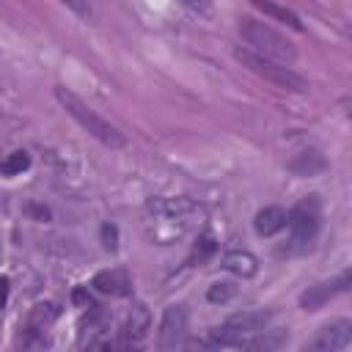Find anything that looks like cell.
<instances>
[{"mask_svg": "<svg viewBox=\"0 0 352 352\" xmlns=\"http://www.w3.org/2000/svg\"><path fill=\"white\" fill-rule=\"evenodd\" d=\"M286 341H289L286 330H258L245 338L242 349H264L267 352V349H280Z\"/></svg>", "mask_w": 352, "mask_h": 352, "instance_id": "cell-15", "label": "cell"}, {"mask_svg": "<svg viewBox=\"0 0 352 352\" xmlns=\"http://www.w3.org/2000/svg\"><path fill=\"white\" fill-rule=\"evenodd\" d=\"M0 173H3V170H0Z\"/></svg>", "mask_w": 352, "mask_h": 352, "instance_id": "cell-26", "label": "cell"}, {"mask_svg": "<svg viewBox=\"0 0 352 352\" xmlns=\"http://www.w3.org/2000/svg\"><path fill=\"white\" fill-rule=\"evenodd\" d=\"M94 289L102 292V294H110V297H126L132 292V280L124 270H102L96 272L94 278Z\"/></svg>", "mask_w": 352, "mask_h": 352, "instance_id": "cell-10", "label": "cell"}, {"mask_svg": "<svg viewBox=\"0 0 352 352\" xmlns=\"http://www.w3.org/2000/svg\"><path fill=\"white\" fill-rule=\"evenodd\" d=\"M146 212L154 223V236L162 245H168L173 236H182L204 217V209L190 198H154L148 201Z\"/></svg>", "mask_w": 352, "mask_h": 352, "instance_id": "cell-1", "label": "cell"}, {"mask_svg": "<svg viewBox=\"0 0 352 352\" xmlns=\"http://www.w3.org/2000/svg\"><path fill=\"white\" fill-rule=\"evenodd\" d=\"M55 99L60 102V107L88 132V135H94L102 146H107V148H124L126 146V138L110 124V121H104L85 99H80L74 91H69V88H63V85H58L55 88Z\"/></svg>", "mask_w": 352, "mask_h": 352, "instance_id": "cell-2", "label": "cell"}, {"mask_svg": "<svg viewBox=\"0 0 352 352\" xmlns=\"http://www.w3.org/2000/svg\"><path fill=\"white\" fill-rule=\"evenodd\" d=\"M28 212H30V214H38L41 220L50 217V209H47V206H28Z\"/></svg>", "mask_w": 352, "mask_h": 352, "instance_id": "cell-25", "label": "cell"}, {"mask_svg": "<svg viewBox=\"0 0 352 352\" xmlns=\"http://www.w3.org/2000/svg\"><path fill=\"white\" fill-rule=\"evenodd\" d=\"M319 226H322V209L316 195L302 198L292 212H286V228L292 231V242L297 248H308L319 234Z\"/></svg>", "mask_w": 352, "mask_h": 352, "instance_id": "cell-5", "label": "cell"}, {"mask_svg": "<svg viewBox=\"0 0 352 352\" xmlns=\"http://www.w3.org/2000/svg\"><path fill=\"white\" fill-rule=\"evenodd\" d=\"M102 239H104V248L107 250H116L118 248V228L110 226V223H104L102 226Z\"/></svg>", "mask_w": 352, "mask_h": 352, "instance_id": "cell-22", "label": "cell"}, {"mask_svg": "<svg viewBox=\"0 0 352 352\" xmlns=\"http://www.w3.org/2000/svg\"><path fill=\"white\" fill-rule=\"evenodd\" d=\"M289 170L297 176H319L322 170H327V160L319 151H300L289 162Z\"/></svg>", "mask_w": 352, "mask_h": 352, "instance_id": "cell-14", "label": "cell"}, {"mask_svg": "<svg viewBox=\"0 0 352 352\" xmlns=\"http://www.w3.org/2000/svg\"><path fill=\"white\" fill-rule=\"evenodd\" d=\"M220 267L228 270V272H234V275H239V278H250V275H256L258 261L248 250H228V253H223Z\"/></svg>", "mask_w": 352, "mask_h": 352, "instance_id": "cell-12", "label": "cell"}, {"mask_svg": "<svg viewBox=\"0 0 352 352\" xmlns=\"http://www.w3.org/2000/svg\"><path fill=\"white\" fill-rule=\"evenodd\" d=\"M234 294H236V286H234V283H228V280H217V283H212V286H209L206 300L217 305V302H228Z\"/></svg>", "mask_w": 352, "mask_h": 352, "instance_id": "cell-19", "label": "cell"}, {"mask_svg": "<svg viewBox=\"0 0 352 352\" xmlns=\"http://www.w3.org/2000/svg\"><path fill=\"white\" fill-rule=\"evenodd\" d=\"M253 228H256L258 236H272V234L283 231L286 228V209H280V206L258 209L256 217H253Z\"/></svg>", "mask_w": 352, "mask_h": 352, "instance_id": "cell-11", "label": "cell"}, {"mask_svg": "<svg viewBox=\"0 0 352 352\" xmlns=\"http://www.w3.org/2000/svg\"><path fill=\"white\" fill-rule=\"evenodd\" d=\"M184 336H187V311L182 305H168L160 322L157 344L162 349H176L184 344Z\"/></svg>", "mask_w": 352, "mask_h": 352, "instance_id": "cell-7", "label": "cell"}, {"mask_svg": "<svg viewBox=\"0 0 352 352\" xmlns=\"http://www.w3.org/2000/svg\"><path fill=\"white\" fill-rule=\"evenodd\" d=\"M214 250H217V245H214V236H209V234H204V236H198L195 239V245H192V253H190V264H204L206 258H212L214 256Z\"/></svg>", "mask_w": 352, "mask_h": 352, "instance_id": "cell-17", "label": "cell"}, {"mask_svg": "<svg viewBox=\"0 0 352 352\" xmlns=\"http://www.w3.org/2000/svg\"><path fill=\"white\" fill-rule=\"evenodd\" d=\"M184 8H190L192 14H201V16H209L212 14V0H179Z\"/></svg>", "mask_w": 352, "mask_h": 352, "instance_id": "cell-20", "label": "cell"}, {"mask_svg": "<svg viewBox=\"0 0 352 352\" xmlns=\"http://www.w3.org/2000/svg\"><path fill=\"white\" fill-rule=\"evenodd\" d=\"M234 58L242 63V66H248L250 72H256L258 77H264V80H270L272 85H278V88H283V91H305L308 85H305V80L292 69V66H286V63H280V60H275V58H267V55H258V52H253V50H248V47H236L234 50Z\"/></svg>", "mask_w": 352, "mask_h": 352, "instance_id": "cell-4", "label": "cell"}, {"mask_svg": "<svg viewBox=\"0 0 352 352\" xmlns=\"http://www.w3.org/2000/svg\"><path fill=\"white\" fill-rule=\"evenodd\" d=\"M8 278H0V308H6V302H8Z\"/></svg>", "mask_w": 352, "mask_h": 352, "instance_id": "cell-24", "label": "cell"}, {"mask_svg": "<svg viewBox=\"0 0 352 352\" xmlns=\"http://www.w3.org/2000/svg\"><path fill=\"white\" fill-rule=\"evenodd\" d=\"M264 16H272L275 22H283L286 28H292V30H302V22H300V16L292 11V8H286V6H280V3H275V0H250Z\"/></svg>", "mask_w": 352, "mask_h": 352, "instance_id": "cell-13", "label": "cell"}, {"mask_svg": "<svg viewBox=\"0 0 352 352\" xmlns=\"http://www.w3.org/2000/svg\"><path fill=\"white\" fill-rule=\"evenodd\" d=\"M239 33H242L248 50H253V52H258V55L275 58V60H280V63L297 58L294 44H292L286 36H280L275 28H270L267 22H258V19H253V16H242V19H239Z\"/></svg>", "mask_w": 352, "mask_h": 352, "instance_id": "cell-3", "label": "cell"}, {"mask_svg": "<svg viewBox=\"0 0 352 352\" xmlns=\"http://www.w3.org/2000/svg\"><path fill=\"white\" fill-rule=\"evenodd\" d=\"M28 168H30V154H28V151H14V154L0 165L3 176H16V173H22V170H28Z\"/></svg>", "mask_w": 352, "mask_h": 352, "instance_id": "cell-18", "label": "cell"}, {"mask_svg": "<svg viewBox=\"0 0 352 352\" xmlns=\"http://www.w3.org/2000/svg\"><path fill=\"white\" fill-rule=\"evenodd\" d=\"M69 11H74L77 16H82V19H88L91 16V3L88 0H60Z\"/></svg>", "mask_w": 352, "mask_h": 352, "instance_id": "cell-21", "label": "cell"}, {"mask_svg": "<svg viewBox=\"0 0 352 352\" xmlns=\"http://www.w3.org/2000/svg\"><path fill=\"white\" fill-rule=\"evenodd\" d=\"M349 289V272H341L338 278H333V280H322V283H316V286H308L305 292H302V297H300V305H302V311H319L322 305H327L336 294H341V292H346Z\"/></svg>", "mask_w": 352, "mask_h": 352, "instance_id": "cell-8", "label": "cell"}, {"mask_svg": "<svg viewBox=\"0 0 352 352\" xmlns=\"http://www.w3.org/2000/svg\"><path fill=\"white\" fill-rule=\"evenodd\" d=\"M151 330V314L143 302H135L124 319V327H121V336L126 338V344H140Z\"/></svg>", "mask_w": 352, "mask_h": 352, "instance_id": "cell-9", "label": "cell"}, {"mask_svg": "<svg viewBox=\"0 0 352 352\" xmlns=\"http://www.w3.org/2000/svg\"><path fill=\"white\" fill-rule=\"evenodd\" d=\"M349 346H352V322L349 319H338V322L322 327L305 344V349H319V352H341Z\"/></svg>", "mask_w": 352, "mask_h": 352, "instance_id": "cell-6", "label": "cell"}, {"mask_svg": "<svg viewBox=\"0 0 352 352\" xmlns=\"http://www.w3.org/2000/svg\"><path fill=\"white\" fill-rule=\"evenodd\" d=\"M74 302H82V305H94V300H91V294L80 286V289H74Z\"/></svg>", "mask_w": 352, "mask_h": 352, "instance_id": "cell-23", "label": "cell"}, {"mask_svg": "<svg viewBox=\"0 0 352 352\" xmlns=\"http://www.w3.org/2000/svg\"><path fill=\"white\" fill-rule=\"evenodd\" d=\"M55 316H58V305H55V302H38V305L30 311V316H28V327L44 330L50 322H55Z\"/></svg>", "mask_w": 352, "mask_h": 352, "instance_id": "cell-16", "label": "cell"}]
</instances>
